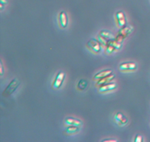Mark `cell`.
<instances>
[{
    "label": "cell",
    "instance_id": "obj_1",
    "mask_svg": "<svg viewBox=\"0 0 150 142\" xmlns=\"http://www.w3.org/2000/svg\"><path fill=\"white\" fill-rule=\"evenodd\" d=\"M19 84L20 82L17 78L13 79L4 89V92H2V96L4 97H8L10 96L15 91Z\"/></svg>",
    "mask_w": 150,
    "mask_h": 142
},
{
    "label": "cell",
    "instance_id": "obj_2",
    "mask_svg": "<svg viewBox=\"0 0 150 142\" xmlns=\"http://www.w3.org/2000/svg\"><path fill=\"white\" fill-rule=\"evenodd\" d=\"M132 30H133V27L132 26H125L124 27H123L120 29V30L118 31V33L117 34V36L115 37V39L122 43L124 39L132 32Z\"/></svg>",
    "mask_w": 150,
    "mask_h": 142
},
{
    "label": "cell",
    "instance_id": "obj_3",
    "mask_svg": "<svg viewBox=\"0 0 150 142\" xmlns=\"http://www.w3.org/2000/svg\"><path fill=\"white\" fill-rule=\"evenodd\" d=\"M86 47L94 54H98L101 50V44L96 39L90 40L86 43Z\"/></svg>",
    "mask_w": 150,
    "mask_h": 142
},
{
    "label": "cell",
    "instance_id": "obj_4",
    "mask_svg": "<svg viewBox=\"0 0 150 142\" xmlns=\"http://www.w3.org/2000/svg\"><path fill=\"white\" fill-rule=\"evenodd\" d=\"M65 77H66V74L64 72H63L62 71L58 72L56 74V75L53 81V83L52 85V88L54 89H59L62 86V85L65 79Z\"/></svg>",
    "mask_w": 150,
    "mask_h": 142
},
{
    "label": "cell",
    "instance_id": "obj_5",
    "mask_svg": "<svg viewBox=\"0 0 150 142\" xmlns=\"http://www.w3.org/2000/svg\"><path fill=\"white\" fill-rule=\"evenodd\" d=\"M137 65L134 62H125L120 64L118 69L120 71H133L137 69Z\"/></svg>",
    "mask_w": 150,
    "mask_h": 142
},
{
    "label": "cell",
    "instance_id": "obj_6",
    "mask_svg": "<svg viewBox=\"0 0 150 142\" xmlns=\"http://www.w3.org/2000/svg\"><path fill=\"white\" fill-rule=\"evenodd\" d=\"M117 87V85L115 82H109L106 84L100 86L98 88V91L99 93H105L114 91Z\"/></svg>",
    "mask_w": 150,
    "mask_h": 142
},
{
    "label": "cell",
    "instance_id": "obj_7",
    "mask_svg": "<svg viewBox=\"0 0 150 142\" xmlns=\"http://www.w3.org/2000/svg\"><path fill=\"white\" fill-rule=\"evenodd\" d=\"M115 123L120 126H124L128 123L127 117L121 112H117L114 117Z\"/></svg>",
    "mask_w": 150,
    "mask_h": 142
},
{
    "label": "cell",
    "instance_id": "obj_8",
    "mask_svg": "<svg viewBox=\"0 0 150 142\" xmlns=\"http://www.w3.org/2000/svg\"><path fill=\"white\" fill-rule=\"evenodd\" d=\"M115 19L117 25L119 27L122 28L126 25V18L122 12H118L115 14Z\"/></svg>",
    "mask_w": 150,
    "mask_h": 142
},
{
    "label": "cell",
    "instance_id": "obj_9",
    "mask_svg": "<svg viewBox=\"0 0 150 142\" xmlns=\"http://www.w3.org/2000/svg\"><path fill=\"white\" fill-rule=\"evenodd\" d=\"M58 22L60 28L64 29L66 27L68 23V18L65 12H60L58 16Z\"/></svg>",
    "mask_w": 150,
    "mask_h": 142
},
{
    "label": "cell",
    "instance_id": "obj_10",
    "mask_svg": "<svg viewBox=\"0 0 150 142\" xmlns=\"http://www.w3.org/2000/svg\"><path fill=\"white\" fill-rule=\"evenodd\" d=\"M112 74V70L111 69H108V70H103L100 72H97L96 74L94 75L93 77V81H98L101 79H103L105 77H107L109 76L110 75Z\"/></svg>",
    "mask_w": 150,
    "mask_h": 142
},
{
    "label": "cell",
    "instance_id": "obj_11",
    "mask_svg": "<svg viewBox=\"0 0 150 142\" xmlns=\"http://www.w3.org/2000/svg\"><path fill=\"white\" fill-rule=\"evenodd\" d=\"M64 124L65 126H77V127H80L82 124V122L81 120L75 119L74 117H69L65 119L64 121Z\"/></svg>",
    "mask_w": 150,
    "mask_h": 142
},
{
    "label": "cell",
    "instance_id": "obj_12",
    "mask_svg": "<svg viewBox=\"0 0 150 142\" xmlns=\"http://www.w3.org/2000/svg\"><path fill=\"white\" fill-rule=\"evenodd\" d=\"M114 78H115V75L112 74L107 77H105L103 79H101L97 81V82H96V86L99 87L100 86H101L103 85L109 83V82H111L114 79Z\"/></svg>",
    "mask_w": 150,
    "mask_h": 142
},
{
    "label": "cell",
    "instance_id": "obj_13",
    "mask_svg": "<svg viewBox=\"0 0 150 142\" xmlns=\"http://www.w3.org/2000/svg\"><path fill=\"white\" fill-rule=\"evenodd\" d=\"M80 131V127L69 126H68L64 131V133L66 135H73L79 133Z\"/></svg>",
    "mask_w": 150,
    "mask_h": 142
},
{
    "label": "cell",
    "instance_id": "obj_14",
    "mask_svg": "<svg viewBox=\"0 0 150 142\" xmlns=\"http://www.w3.org/2000/svg\"><path fill=\"white\" fill-rule=\"evenodd\" d=\"M99 35L102 37L104 38L105 39L107 40L108 41H110L115 39V37L114 36V35L111 32L107 30H101L99 33Z\"/></svg>",
    "mask_w": 150,
    "mask_h": 142
},
{
    "label": "cell",
    "instance_id": "obj_15",
    "mask_svg": "<svg viewBox=\"0 0 150 142\" xmlns=\"http://www.w3.org/2000/svg\"><path fill=\"white\" fill-rule=\"evenodd\" d=\"M87 81L84 79H81L77 83L76 85V88L79 91L84 90L87 86Z\"/></svg>",
    "mask_w": 150,
    "mask_h": 142
},
{
    "label": "cell",
    "instance_id": "obj_16",
    "mask_svg": "<svg viewBox=\"0 0 150 142\" xmlns=\"http://www.w3.org/2000/svg\"><path fill=\"white\" fill-rule=\"evenodd\" d=\"M97 37H98V41L100 43V44H101V46H105V47H106L109 41H108L107 40H106V39H105L104 38L100 36V35H98Z\"/></svg>",
    "mask_w": 150,
    "mask_h": 142
},
{
    "label": "cell",
    "instance_id": "obj_17",
    "mask_svg": "<svg viewBox=\"0 0 150 142\" xmlns=\"http://www.w3.org/2000/svg\"><path fill=\"white\" fill-rule=\"evenodd\" d=\"M142 141H143V138H142V136L138 134L135 136V139H134L135 142H142Z\"/></svg>",
    "mask_w": 150,
    "mask_h": 142
},
{
    "label": "cell",
    "instance_id": "obj_18",
    "mask_svg": "<svg viewBox=\"0 0 150 142\" xmlns=\"http://www.w3.org/2000/svg\"><path fill=\"white\" fill-rule=\"evenodd\" d=\"M0 69H1V76H2L4 74V67H3V65H2V62L1 61L0 63Z\"/></svg>",
    "mask_w": 150,
    "mask_h": 142
},
{
    "label": "cell",
    "instance_id": "obj_19",
    "mask_svg": "<svg viewBox=\"0 0 150 142\" xmlns=\"http://www.w3.org/2000/svg\"><path fill=\"white\" fill-rule=\"evenodd\" d=\"M0 4H2L3 5L5 6V5H6L8 3V1L7 0H0Z\"/></svg>",
    "mask_w": 150,
    "mask_h": 142
},
{
    "label": "cell",
    "instance_id": "obj_20",
    "mask_svg": "<svg viewBox=\"0 0 150 142\" xmlns=\"http://www.w3.org/2000/svg\"><path fill=\"white\" fill-rule=\"evenodd\" d=\"M102 141H104V142H110V141H117V140H114V139H111V140H103Z\"/></svg>",
    "mask_w": 150,
    "mask_h": 142
}]
</instances>
